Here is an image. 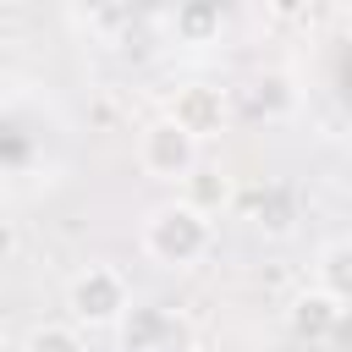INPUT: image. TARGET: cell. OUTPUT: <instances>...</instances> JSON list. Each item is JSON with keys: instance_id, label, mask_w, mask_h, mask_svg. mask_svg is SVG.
I'll use <instances>...</instances> for the list:
<instances>
[{"instance_id": "1", "label": "cell", "mask_w": 352, "mask_h": 352, "mask_svg": "<svg viewBox=\"0 0 352 352\" xmlns=\"http://www.w3.org/2000/svg\"><path fill=\"white\" fill-rule=\"evenodd\" d=\"M209 242H214L209 220L192 214L187 204H160V209L143 220V253H148L154 264H165V270L198 264V258L209 253Z\"/></svg>"}, {"instance_id": "2", "label": "cell", "mask_w": 352, "mask_h": 352, "mask_svg": "<svg viewBox=\"0 0 352 352\" xmlns=\"http://www.w3.org/2000/svg\"><path fill=\"white\" fill-rule=\"evenodd\" d=\"M66 308H72V324H88V330L116 324V319L132 308L121 270H110V264H88L82 275H72V286H66Z\"/></svg>"}, {"instance_id": "3", "label": "cell", "mask_w": 352, "mask_h": 352, "mask_svg": "<svg viewBox=\"0 0 352 352\" xmlns=\"http://www.w3.org/2000/svg\"><path fill=\"white\" fill-rule=\"evenodd\" d=\"M138 165H143V176H154V182H182V176L198 165V143L160 116V121H148L143 138H138Z\"/></svg>"}, {"instance_id": "4", "label": "cell", "mask_w": 352, "mask_h": 352, "mask_svg": "<svg viewBox=\"0 0 352 352\" xmlns=\"http://www.w3.org/2000/svg\"><path fill=\"white\" fill-rule=\"evenodd\" d=\"M165 121H170V126H182L192 143H204V138H214V132H220V121H226V99H220V88H209V82H187V88H176V94H170Z\"/></svg>"}, {"instance_id": "5", "label": "cell", "mask_w": 352, "mask_h": 352, "mask_svg": "<svg viewBox=\"0 0 352 352\" xmlns=\"http://www.w3.org/2000/svg\"><path fill=\"white\" fill-rule=\"evenodd\" d=\"M286 324H292L297 341H330V336H341V324H346V302H336V297H324V292L314 286V292H302V297L286 308Z\"/></svg>"}, {"instance_id": "6", "label": "cell", "mask_w": 352, "mask_h": 352, "mask_svg": "<svg viewBox=\"0 0 352 352\" xmlns=\"http://www.w3.org/2000/svg\"><path fill=\"white\" fill-rule=\"evenodd\" d=\"M182 187H187V198H182V204H187L192 214H204V220H209L214 209H226V204H231V176H226V170H214V165H192V170L182 176Z\"/></svg>"}, {"instance_id": "7", "label": "cell", "mask_w": 352, "mask_h": 352, "mask_svg": "<svg viewBox=\"0 0 352 352\" xmlns=\"http://www.w3.org/2000/svg\"><path fill=\"white\" fill-rule=\"evenodd\" d=\"M116 324H121V352H160V341L170 336L165 308H126Z\"/></svg>"}, {"instance_id": "8", "label": "cell", "mask_w": 352, "mask_h": 352, "mask_svg": "<svg viewBox=\"0 0 352 352\" xmlns=\"http://www.w3.org/2000/svg\"><path fill=\"white\" fill-rule=\"evenodd\" d=\"M319 292L336 297V302H346V292H352V242L346 236H336V242L319 248Z\"/></svg>"}, {"instance_id": "9", "label": "cell", "mask_w": 352, "mask_h": 352, "mask_svg": "<svg viewBox=\"0 0 352 352\" xmlns=\"http://www.w3.org/2000/svg\"><path fill=\"white\" fill-rule=\"evenodd\" d=\"M22 352H82V336L77 324H33Z\"/></svg>"}, {"instance_id": "10", "label": "cell", "mask_w": 352, "mask_h": 352, "mask_svg": "<svg viewBox=\"0 0 352 352\" xmlns=\"http://www.w3.org/2000/svg\"><path fill=\"white\" fill-rule=\"evenodd\" d=\"M176 33L187 44H209V33H220V11L214 6H187V11H176Z\"/></svg>"}, {"instance_id": "11", "label": "cell", "mask_w": 352, "mask_h": 352, "mask_svg": "<svg viewBox=\"0 0 352 352\" xmlns=\"http://www.w3.org/2000/svg\"><path fill=\"white\" fill-rule=\"evenodd\" d=\"M0 104H6V82H0Z\"/></svg>"}]
</instances>
